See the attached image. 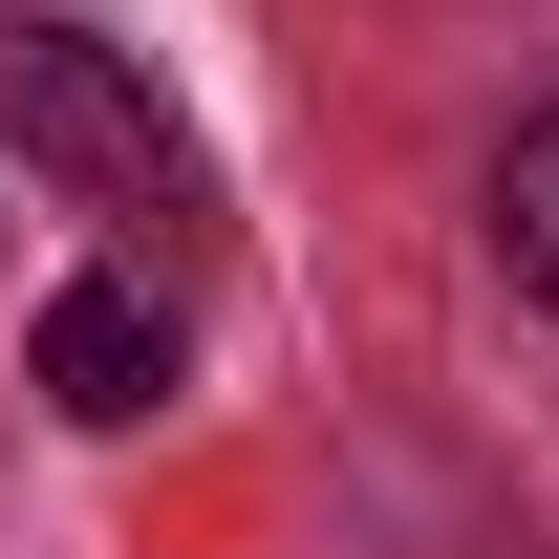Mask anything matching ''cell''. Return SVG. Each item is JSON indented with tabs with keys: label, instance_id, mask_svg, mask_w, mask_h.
Here are the masks:
<instances>
[{
	"label": "cell",
	"instance_id": "1",
	"mask_svg": "<svg viewBox=\"0 0 559 559\" xmlns=\"http://www.w3.org/2000/svg\"><path fill=\"white\" fill-rule=\"evenodd\" d=\"M0 151H22L66 215H108V237H194V130H173V86H151L130 44H86V22H0Z\"/></svg>",
	"mask_w": 559,
	"mask_h": 559
},
{
	"label": "cell",
	"instance_id": "2",
	"mask_svg": "<svg viewBox=\"0 0 559 559\" xmlns=\"http://www.w3.org/2000/svg\"><path fill=\"white\" fill-rule=\"evenodd\" d=\"M44 409L66 430H151L173 409V301H151V280H66V301H44Z\"/></svg>",
	"mask_w": 559,
	"mask_h": 559
},
{
	"label": "cell",
	"instance_id": "3",
	"mask_svg": "<svg viewBox=\"0 0 559 559\" xmlns=\"http://www.w3.org/2000/svg\"><path fill=\"white\" fill-rule=\"evenodd\" d=\"M495 237H516V280L559 301V108H538L516 151H495Z\"/></svg>",
	"mask_w": 559,
	"mask_h": 559
}]
</instances>
